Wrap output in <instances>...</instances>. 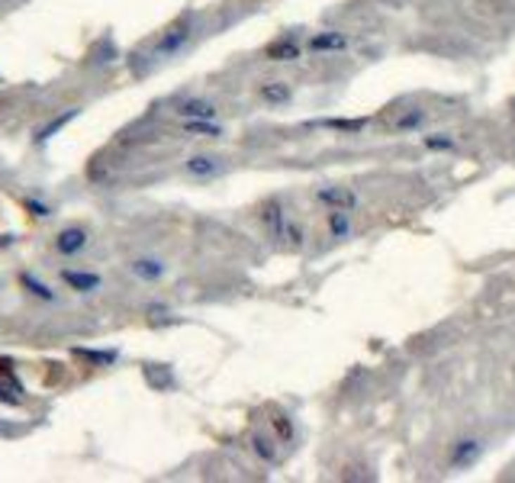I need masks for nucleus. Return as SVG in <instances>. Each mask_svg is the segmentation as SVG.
Listing matches in <instances>:
<instances>
[{"label":"nucleus","instance_id":"1","mask_svg":"<svg viewBox=\"0 0 515 483\" xmlns=\"http://www.w3.org/2000/svg\"><path fill=\"white\" fill-rule=\"evenodd\" d=\"M316 200L332 206V210H355L357 206V194L351 187H319Z\"/></svg>","mask_w":515,"mask_h":483},{"label":"nucleus","instance_id":"2","mask_svg":"<svg viewBox=\"0 0 515 483\" xmlns=\"http://www.w3.org/2000/svg\"><path fill=\"white\" fill-rule=\"evenodd\" d=\"M480 454H483V441H480V438H461V441L451 448V464H454V468H470Z\"/></svg>","mask_w":515,"mask_h":483},{"label":"nucleus","instance_id":"3","mask_svg":"<svg viewBox=\"0 0 515 483\" xmlns=\"http://www.w3.org/2000/svg\"><path fill=\"white\" fill-rule=\"evenodd\" d=\"M265 55L271 61H296L300 55H303V46H300L296 39H290V36H281V39H274L271 46L265 49Z\"/></svg>","mask_w":515,"mask_h":483},{"label":"nucleus","instance_id":"4","mask_svg":"<svg viewBox=\"0 0 515 483\" xmlns=\"http://www.w3.org/2000/svg\"><path fill=\"white\" fill-rule=\"evenodd\" d=\"M312 52H345L348 49V36L345 32H316L310 39Z\"/></svg>","mask_w":515,"mask_h":483},{"label":"nucleus","instance_id":"5","mask_svg":"<svg viewBox=\"0 0 515 483\" xmlns=\"http://www.w3.org/2000/svg\"><path fill=\"white\" fill-rule=\"evenodd\" d=\"M190 39V23L187 20H181V23L177 26H171V30L165 32V36H161V42H158V52L161 55H167V52H177V49L184 46V42H187Z\"/></svg>","mask_w":515,"mask_h":483},{"label":"nucleus","instance_id":"6","mask_svg":"<svg viewBox=\"0 0 515 483\" xmlns=\"http://www.w3.org/2000/svg\"><path fill=\"white\" fill-rule=\"evenodd\" d=\"M261 100L265 104H271V106H284V104H290V97H293V91H290V84H284V81H267V84H261Z\"/></svg>","mask_w":515,"mask_h":483},{"label":"nucleus","instance_id":"7","mask_svg":"<svg viewBox=\"0 0 515 483\" xmlns=\"http://www.w3.org/2000/svg\"><path fill=\"white\" fill-rule=\"evenodd\" d=\"M177 113L184 120H216V106L210 100H187V104L177 106Z\"/></svg>","mask_w":515,"mask_h":483},{"label":"nucleus","instance_id":"8","mask_svg":"<svg viewBox=\"0 0 515 483\" xmlns=\"http://www.w3.org/2000/svg\"><path fill=\"white\" fill-rule=\"evenodd\" d=\"M261 219H265V226L271 229V235H274V239H281V235H284V229H287V219H284V206L277 203V200L265 206V213H261Z\"/></svg>","mask_w":515,"mask_h":483},{"label":"nucleus","instance_id":"9","mask_svg":"<svg viewBox=\"0 0 515 483\" xmlns=\"http://www.w3.org/2000/svg\"><path fill=\"white\" fill-rule=\"evenodd\" d=\"M55 245H58L61 255H75V251H81L84 245H87V235H84L81 229H65V232L55 239Z\"/></svg>","mask_w":515,"mask_h":483},{"label":"nucleus","instance_id":"10","mask_svg":"<svg viewBox=\"0 0 515 483\" xmlns=\"http://www.w3.org/2000/svg\"><path fill=\"white\" fill-rule=\"evenodd\" d=\"M329 232H332V239H348L351 235V213L348 210L329 213Z\"/></svg>","mask_w":515,"mask_h":483},{"label":"nucleus","instance_id":"11","mask_svg":"<svg viewBox=\"0 0 515 483\" xmlns=\"http://www.w3.org/2000/svg\"><path fill=\"white\" fill-rule=\"evenodd\" d=\"M425 123V110H419V106H409L406 113H400L393 120V129L396 132H409V129H419Z\"/></svg>","mask_w":515,"mask_h":483},{"label":"nucleus","instance_id":"12","mask_svg":"<svg viewBox=\"0 0 515 483\" xmlns=\"http://www.w3.org/2000/svg\"><path fill=\"white\" fill-rule=\"evenodd\" d=\"M187 171L193 174V177H210V174L220 171V161L210 158V155H193V158L187 161Z\"/></svg>","mask_w":515,"mask_h":483},{"label":"nucleus","instance_id":"13","mask_svg":"<svg viewBox=\"0 0 515 483\" xmlns=\"http://www.w3.org/2000/svg\"><path fill=\"white\" fill-rule=\"evenodd\" d=\"M271 429L277 432V438H281V441H293V422H290L281 409H274V413H271Z\"/></svg>","mask_w":515,"mask_h":483},{"label":"nucleus","instance_id":"14","mask_svg":"<svg viewBox=\"0 0 515 483\" xmlns=\"http://www.w3.org/2000/svg\"><path fill=\"white\" fill-rule=\"evenodd\" d=\"M422 145L428 151H454L457 142L454 136H445V132H435V136H422Z\"/></svg>","mask_w":515,"mask_h":483},{"label":"nucleus","instance_id":"15","mask_svg":"<svg viewBox=\"0 0 515 483\" xmlns=\"http://www.w3.org/2000/svg\"><path fill=\"white\" fill-rule=\"evenodd\" d=\"M65 280H68L75 290H94L100 287V277L97 274H77V271H65Z\"/></svg>","mask_w":515,"mask_h":483},{"label":"nucleus","instance_id":"16","mask_svg":"<svg viewBox=\"0 0 515 483\" xmlns=\"http://www.w3.org/2000/svg\"><path fill=\"white\" fill-rule=\"evenodd\" d=\"M132 271H136L139 277H145V280H158L161 274H165V265L152 261V258H145V261H136V265H132Z\"/></svg>","mask_w":515,"mask_h":483},{"label":"nucleus","instance_id":"17","mask_svg":"<svg viewBox=\"0 0 515 483\" xmlns=\"http://www.w3.org/2000/svg\"><path fill=\"white\" fill-rule=\"evenodd\" d=\"M187 132H197V136H222V129L216 126L212 120H190Z\"/></svg>","mask_w":515,"mask_h":483},{"label":"nucleus","instance_id":"18","mask_svg":"<svg viewBox=\"0 0 515 483\" xmlns=\"http://www.w3.org/2000/svg\"><path fill=\"white\" fill-rule=\"evenodd\" d=\"M251 448H255L258 458H265V460H277V451H274V445L267 441L265 435H251Z\"/></svg>","mask_w":515,"mask_h":483},{"label":"nucleus","instance_id":"19","mask_svg":"<svg viewBox=\"0 0 515 483\" xmlns=\"http://www.w3.org/2000/svg\"><path fill=\"white\" fill-rule=\"evenodd\" d=\"M329 126H332V129H345V132H357V129H364V120H332Z\"/></svg>","mask_w":515,"mask_h":483},{"label":"nucleus","instance_id":"20","mask_svg":"<svg viewBox=\"0 0 515 483\" xmlns=\"http://www.w3.org/2000/svg\"><path fill=\"white\" fill-rule=\"evenodd\" d=\"M68 120H75V110H68V113L61 116V120H55L49 129H42V136H39V139H49V136H52V132H55V129H61V126H65V123H68Z\"/></svg>","mask_w":515,"mask_h":483},{"label":"nucleus","instance_id":"21","mask_svg":"<svg viewBox=\"0 0 515 483\" xmlns=\"http://www.w3.org/2000/svg\"><path fill=\"white\" fill-rule=\"evenodd\" d=\"M284 235H287V239L293 242V249H300V245H303V229H296V226H290V222H287Z\"/></svg>","mask_w":515,"mask_h":483},{"label":"nucleus","instance_id":"22","mask_svg":"<svg viewBox=\"0 0 515 483\" xmlns=\"http://www.w3.org/2000/svg\"><path fill=\"white\" fill-rule=\"evenodd\" d=\"M23 284H26V287H30V290H36V294L42 296V300H52V290H46V287H42V284H39V280H32V277H23Z\"/></svg>","mask_w":515,"mask_h":483},{"label":"nucleus","instance_id":"23","mask_svg":"<svg viewBox=\"0 0 515 483\" xmlns=\"http://www.w3.org/2000/svg\"><path fill=\"white\" fill-rule=\"evenodd\" d=\"M512 110H515V100H512Z\"/></svg>","mask_w":515,"mask_h":483}]
</instances>
